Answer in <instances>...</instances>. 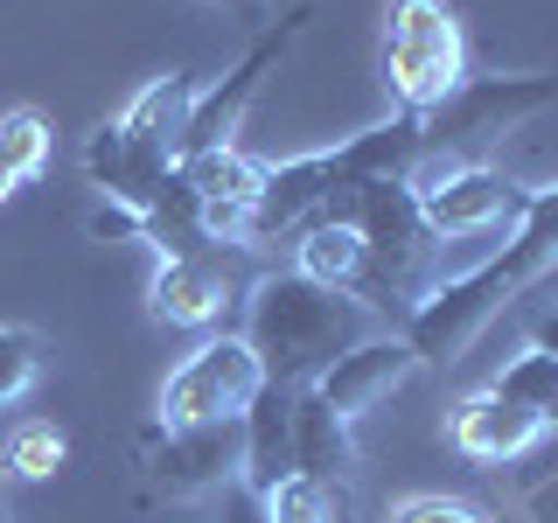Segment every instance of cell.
<instances>
[{
	"label": "cell",
	"instance_id": "obj_4",
	"mask_svg": "<svg viewBox=\"0 0 558 523\" xmlns=\"http://www.w3.org/2000/svg\"><path fill=\"white\" fill-rule=\"evenodd\" d=\"M551 105H558V70H488V77H461L433 112H418V168H475L510 133L531 126L537 112H551Z\"/></svg>",
	"mask_w": 558,
	"mask_h": 523
},
{
	"label": "cell",
	"instance_id": "obj_26",
	"mask_svg": "<svg viewBox=\"0 0 558 523\" xmlns=\"http://www.w3.org/2000/svg\"><path fill=\"white\" fill-rule=\"evenodd\" d=\"M92 238H98V244L140 238V217H133V209H119V203H98V209H92Z\"/></svg>",
	"mask_w": 558,
	"mask_h": 523
},
{
	"label": "cell",
	"instance_id": "obj_18",
	"mask_svg": "<svg viewBox=\"0 0 558 523\" xmlns=\"http://www.w3.org/2000/svg\"><path fill=\"white\" fill-rule=\"evenodd\" d=\"M140 244H154V258H189V252H203V244H217L196 188L182 182V168L161 182V196L140 209Z\"/></svg>",
	"mask_w": 558,
	"mask_h": 523
},
{
	"label": "cell",
	"instance_id": "obj_7",
	"mask_svg": "<svg viewBox=\"0 0 558 523\" xmlns=\"http://www.w3.org/2000/svg\"><path fill=\"white\" fill-rule=\"evenodd\" d=\"M307 28H314V8H287L279 22L258 28L252 42H244V57L223 70L209 92H196V105H189V119H182V139H174V161H196V154L238 147V126H244V112H252V98L266 92V77L287 63V49L301 42Z\"/></svg>",
	"mask_w": 558,
	"mask_h": 523
},
{
	"label": "cell",
	"instance_id": "obj_29",
	"mask_svg": "<svg viewBox=\"0 0 558 523\" xmlns=\"http://www.w3.org/2000/svg\"><path fill=\"white\" fill-rule=\"evenodd\" d=\"M14 188H22V174H14V168H8V154H0V203H8Z\"/></svg>",
	"mask_w": 558,
	"mask_h": 523
},
{
	"label": "cell",
	"instance_id": "obj_30",
	"mask_svg": "<svg viewBox=\"0 0 558 523\" xmlns=\"http://www.w3.org/2000/svg\"><path fill=\"white\" fill-rule=\"evenodd\" d=\"M0 523H8V461H0Z\"/></svg>",
	"mask_w": 558,
	"mask_h": 523
},
{
	"label": "cell",
	"instance_id": "obj_5",
	"mask_svg": "<svg viewBox=\"0 0 558 523\" xmlns=\"http://www.w3.org/2000/svg\"><path fill=\"white\" fill-rule=\"evenodd\" d=\"M314 217L328 223H349L371 252V307L391 314L398 301V321L433 293V258H440V238L426 231L418 217V196L412 182H356V188H336Z\"/></svg>",
	"mask_w": 558,
	"mask_h": 523
},
{
	"label": "cell",
	"instance_id": "obj_17",
	"mask_svg": "<svg viewBox=\"0 0 558 523\" xmlns=\"http://www.w3.org/2000/svg\"><path fill=\"white\" fill-rule=\"evenodd\" d=\"M349 467H356V440H349V426L301 384V398H293V475L342 482Z\"/></svg>",
	"mask_w": 558,
	"mask_h": 523
},
{
	"label": "cell",
	"instance_id": "obj_27",
	"mask_svg": "<svg viewBox=\"0 0 558 523\" xmlns=\"http://www.w3.org/2000/svg\"><path fill=\"white\" fill-rule=\"evenodd\" d=\"M531 349H537V356H558V307H545L531 321Z\"/></svg>",
	"mask_w": 558,
	"mask_h": 523
},
{
	"label": "cell",
	"instance_id": "obj_20",
	"mask_svg": "<svg viewBox=\"0 0 558 523\" xmlns=\"http://www.w3.org/2000/svg\"><path fill=\"white\" fill-rule=\"evenodd\" d=\"M258 502H266V523H349L342 482H314V475H287Z\"/></svg>",
	"mask_w": 558,
	"mask_h": 523
},
{
	"label": "cell",
	"instance_id": "obj_24",
	"mask_svg": "<svg viewBox=\"0 0 558 523\" xmlns=\"http://www.w3.org/2000/svg\"><path fill=\"white\" fill-rule=\"evenodd\" d=\"M391 523H488V516L461 496H405L391 510Z\"/></svg>",
	"mask_w": 558,
	"mask_h": 523
},
{
	"label": "cell",
	"instance_id": "obj_1",
	"mask_svg": "<svg viewBox=\"0 0 558 523\" xmlns=\"http://www.w3.org/2000/svg\"><path fill=\"white\" fill-rule=\"evenodd\" d=\"M551 266H558V182L531 188L517 231L502 238L488 258H475L468 272L433 279V293L398 328H405V342L418 349V363H453L502 307H517V293H531Z\"/></svg>",
	"mask_w": 558,
	"mask_h": 523
},
{
	"label": "cell",
	"instance_id": "obj_22",
	"mask_svg": "<svg viewBox=\"0 0 558 523\" xmlns=\"http://www.w3.org/2000/svg\"><path fill=\"white\" fill-rule=\"evenodd\" d=\"M43 384V336L35 328H0V412L22 405Z\"/></svg>",
	"mask_w": 558,
	"mask_h": 523
},
{
	"label": "cell",
	"instance_id": "obj_12",
	"mask_svg": "<svg viewBox=\"0 0 558 523\" xmlns=\"http://www.w3.org/2000/svg\"><path fill=\"white\" fill-rule=\"evenodd\" d=\"M412 370H426V363H418V349L405 342V328H398V336H363L356 349H342V356L328 363V370L314 377L307 391L322 398V405L336 412L342 426H356V418L371 412L377 398H391Z\"/></svg>",
	"mask_w": 558,
	"mask_h": 523
},
{
	"label": "cell",
	"instance_id": "obj_10",
	"mask_svg": "<svg viewBox=\"0 0 558 523\" xmlns=\"http://www.w3.org/2000/svg\"><path fill=\"white\" fill-rule=\"evenodd\" d=\"M412 196H418V217L440 244H482V238H510L531 188L510 182L502 168H418L412 174Z\"/></svg>",
	"mask_w": 558,
	"mask_h": 523
},
{
	"label": "cell",
	"instance_id": "obj_15",
	"mask_svg": "<svg viewBox=\"0 0 558 523\" xmlns=\"http://www.w3.org/2000/svg\"><path fill=\"white\" fill-rule=\"evenodd\" d=\"M293 398H301V384H258V398L238 412L244 426V488L252 496H266L293 475Z\"/></svg>",
	"mask_w": 558,
	"mask_h": 523
},
{
	"label": "cell",
	"instance_id": "obj_25",
	"mask_svg": "<svg viewBox=\"0 0 558 523\" xmlns=\"http://www.w3.org/2000/svg\"><path fill=\"white\" fill-rule=\"evenodd\" d=\"M217 523H266V502H258L244 482H231V488L217 496Z\"/></svg>",
	"mask_w": 558,
	"mask_h": 523
},
{
	"label": "cell",
	"instance_id": "obj_16",
	"mask_svg": "<svg viewBox=\"0 0 558 523\" xmlns=\"http://www.w3.org/2000/svg\"><path fill=\"white\" fill-rule=\"evenodd\" d=\"M293 272L322 279V287H336V293H356V301L371 307V252H363V238L349 231V223L307 217L301 231H293Z\"/></svg>",
	"mask_w": 558,
	"mask_h": 523
},
{
	"label": "cell",
	"instance_id": "obj_21",
	"mask_svg": "<svg viewBox=\"0 0 558 523\" xmlns=\"http://www.w3.org/2000/svg\"><path fill=\"white\" fill-rule=\"evenodd\" d=\"M0 154H8V168L35 182V174L49 168V154H57V133H49V119L35 112V105H14L8 119H0Z\"/></svg>",
	"mask_w": 558,
	"mask_h": 523
},
{
	"label": "cell",
	"instance_id": "obj_19",
	"mask_svg": "<svg viewBox=\"0 0 558 523\" xmlns=\"http://www.w3.org/2000/svg\"><path fill=\"white\" fill-rule=\"evenodd\" d=\"M488 391H502L510 405H523L545 433L558 426V356H537V349H523V356H510V363L496 370V384H488Z\"/></svg>",
	"mask_w": 558,
	"mask_h": 523
},
{
	"label": "cell",
	"instance_id": "obj_11",
	"mask_svg": "<svg viewBox=\"0 0 558 523\" xmlns=\"http://www.w3.org/2000/svg\"><path fill=\"white\" fill-rule=\"evenodd\" d=\"M258 384H266V370H258L252 342L223 328V336H209L196 356H182L168 370L161 398H154V426H217V418H238L258 398Z\"/></svg>",
	"mask_w": 558,
	"mask_h": 523
},
{
	"label": "cell",
	"instance_id": "obj_6",
	"mask_svg": "<svg viewBox=\"0 0 558 523\" xmlns=\"http://www.w3.org/2000/svg\"><path fill=\"white\" fill-rule=\"evenodd\" d=\"M468 77V35L447 0H391L384 8V84L398 112H433Z\"/></svg>",
	"mask_w": 558,
	"mask_h": 523
},
{
	"label": "cell",
	"instance_id": "obj_13",
	"mask_svg": "<svg viewBox=\"0 0 558 523\" xmlns=\"http://www.w3.org/2000/svg\"><path fill=\"white\" fill-rule=\"evenodd\" d=\"M174 168L196 188V203L209 217V238L238 244L244 217H252V203H258V182H266V161H252L244 147H217V154H196V161H174Z\"/></svg>",
	"mask_w": 558,
	"mask_h": 523
},
{
	"label": "cell",
	"instance_id": "obj_8",
	"mask_svg": "<svg viewBox=\"0 0 558 523\" xmlns=\"http://www.w3.org/2000/svg\"><path fill=\"white\" fill-rule=\"evenodd\" d=\"M244 475V426H147L140 433V502H209Z\"/></svg>",
	"mask_w": 558,
	"mask_h": 523
},
{
	"label": "cell",
	"instance_id": "obj_3",
	"mask_svg": "<svg viewBox=\"0 0 558 523\" xmlns=\"http://www.w3.org/2000/svg\"><path fill=\"white\" fill-rule=\"evenodd\" d=\"M196 105V77L189 70H168L147 92L126 98V112H112L105 126L84 139V174L105 203L119 209H147L161 196V182L174 174V139H182V119Z\"/></svg>",
	"mask_w": 558,
	"mask_h": 523
},
{
	"label": "cell",
	"instance_id": "obj_9",
	"mask_svg": "<svg viewBox=\"0 0 558 523\" xmlns=\"http://www.w3.org/2000/svg\"><path fill=\"white\" fill-rule=\"evenodd\" d=\"M258 252L252 244H203L189 258H161L154 266V287H147V314L168 328H217L244 307V293L258 287Z\"/></svg>",
	"mask_w": 558,
	"mask_h": 523
},
{
	"label": "cell",
	"instance_id": "obj_14",
	"mask_svg": "<svg viewBox=\"0 0 558 523\" xmlns=\"http://www.w3.org/2000/svg\"><path fill=\"white\" fill-rule=\"evenodd\" d=\"M447 440L461 447L468 461L502 467V461H523V453L545 440V426H537V418L523 412V405H510L502 391H475V398H461V405H453Z\"/></svg>",
	"mask_w": 558,
	"mask_h": 523
},
{
	"label": "cell",
	"instance_id": "obj_28",
	"mask_svg": "<svg viewBox=\"0 0 558 523\" xmlns=\"http://www.w3.org/2000/svg\"><path fill=\"white\" fill-rule=\"evenodd\" d=\"M203 8H223V14H244V22H266V0H203Z\"/></svg>",
	"mask_w": 558,
	"mask_h": 523
},
{
	"label": "cell",
	"instance_id": "obj_23",
	"mask_svg": "<svg viewBox=\"0 0 558 523\" xmlns=\"http://www.w3.org/2000/svg\"><path fill=\"white\" fill-rule=\"evenodd\" d=\"M63 433L57 426H22L8 447H0V461H8V475H28V482H43V475H57L63 467Z\"/></svg>",
	"mask_w": 558,
	"mask_h": 523
},
{
	"label": "cell",
	"instance_id": "obj_2",
	"mask_svg": "<svg viewBox=\"0 0 558 523\" xmlns=\"http://www.w3.org/2000/svg\"><path fill=\"white\" fill-rule=\"evenodd\" d=\"M363 336H371V307L293 266L258 272V287L244 293V342H252L266 384H314Z\"/></svg>",
	"mask_w": 558,
	"mask_h": 523
}]
</instances>
